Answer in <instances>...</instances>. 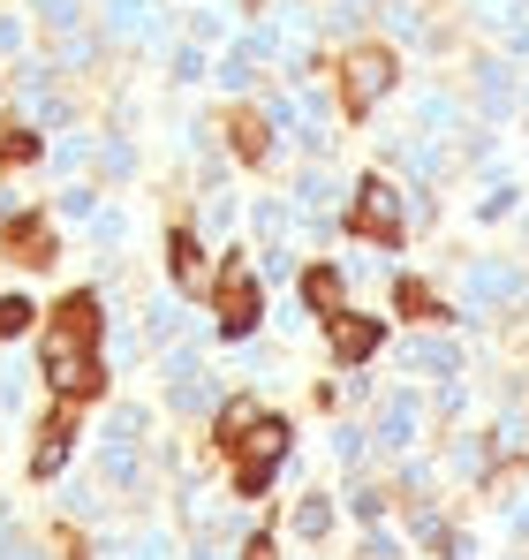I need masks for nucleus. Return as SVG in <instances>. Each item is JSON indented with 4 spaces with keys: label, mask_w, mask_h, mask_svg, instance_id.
<instances>
[{
    "label": "nucleus",
    "mask_w": 529,
    "mask_h": 560,
    "mask_svg": "<svg viewBox=\"0 0 529 560\" xmlns=\"http://www.w3.org/2000/svg\"><path fill=\"white\" fill-rule=\"evenodd\" d=\"M46 378L61 386V401L106 394V372H98V295L91 288L61 295L54 318H46Z\"/></svg>",
    "instance_id": "1"
},
{
    "label": "nucleus",
    "mask_w": 529,
    "mask_h": 560,
    "mask_svg": "<svg viewBox=\"0 0 529 560\" xmlns=\"http://www.w3.org/2000/svg\"><path fill=\"white\" fill-rule=\"evenodd\" d=\"M287 440H295V432H287L280 417H258V424L235 440V485H243L250 500H258L264 485H272V469L287 463Z\"/></svg>",
    "instance_id": "2"
},
{
    "label": "nucleus",
    "mask_w": 529,
    "mask_h": 560,
    "mask_svg": "<svg viewBox=\"0 0 529 560\" xmlns=\"http://www.w3.org/2000/svg\"><path fill=\"white\" fill-rule=\"evenodd\" d=\"M212 311H220V334H227V341H243L264 318V288H258V273H250V258H227V266H220Z\"/></svg>",
    "instance_id": "3"
},
{
    "label": "nucleus",
    "mask_w": 529,
    "mask_h": 560,
    "mask_svg": "<svg viewBox=\"0 0 529 560\" xmlns=\"http://www.w3.org/2000/svg\"><path fill=\"white\" fill-rule=\"evenodd\" d=\"M386 92H393V54L386 46H355L349 61H341V106L349 114H371Z\"/></svg>",
    "instance_id": "4"
},
{
    "label": "nucleus",
    "mask_w": 529,
    "mask_h": 560,
    "mask_svg": "<svg viewBox=\"0 0 529 560\" xmlns=\"http://www.w3.org/2000/svg\"><path fill=\"white\" fill-rule=\"evenodd\" d=\"M349 228L363 235V243L393 250V243H401V197H393L386 183H363V189H355V205H349Z\"/></svg>",
    "instance_id": "5"
},
{
    "label": "nucleus",
    "mask_w": 529,
    "mask_h": 560,
    "mask_svg": "<svg viewBox=\"0 0 529 560\" xmlns=\"http://www.w3.org/2000/svg\"><path fill=\"white\" fill-rule=\"evenodd\" d=\"M69 447H77V401H61L46 424H38V447H31V477H54V469L69 463Z\"/></svg>",
    "instance_id": "6"
},
{
    "label": "nucleus",
    "mask_w": 529,
    "mask_h": 560,
    "mask_svg": "<svg viewBox=\"0 0 529 560\" xmlns=\"http://www.w3.org/2000/svg\"><path fill=\"white\" fill-rule=\"evenodd\" d=\"M0 243H8V250H15L23 266H46V258H54V228H46L38 212H23V220H8V228H0Z\"/></svg>",
    "instance_id": "7"
},
{
    "label": "nucleus",
    "mask_w": 529,
    "mask_h": 560,
    "mask_svg": "<svg viewBox=\"0 0 529 560\" xmlns=\"http://www.w3.org/2000/svg\"><path fill=\"white\" fill-rule=\"evenodd\" d=\"M326 341H333V357H341V364H363V357L378 349V326H371V318H355V311H341V318H326Z\"/></svg>",
    "instance_id": "8"
},
{
    "label": "nucleus",
    "mask_w": 529,
    "mask_h": 560,
    "mask_svg": "<svg viewBox=\"0 0 529 560\" xmlns=\"http://www.w3.org/2000/svg\"><path fill=\"white\" fill-rule=\"evenodd\" d=\"M303 303H310L318 318H341V311H349V295H341V273H333V266H310V273H303Z\"/></svg>",
    "instance_id": "9"
},
{
    "label": "nucleus",
    "mask_w": 529,
    "mask_h": 560,
    "mask_svg": "<svg viewBox=\"0 0 529 560\" xmlns=\"http://www.w3.org/2000/svg\"><path fill=\"white\" fill-rule=\"evenodd\" d=\"M227 144H235V160H250V167H258L264 152H272V137H264L258 114H227Z\"/></svg>",
    "instance_id": "10"
},
{
    "label": "nucleus",
    "mask_w": 529,
    "mask_h": 560,
    "mask_svg": "<svg viewBox=\"0 0 529 560\" xmlns=\"http://www.w3.org/2000/svg\"><path fill=\"white\" fill-rule=\"evenodd\" d=\"M393 303H401V318H446L439 295H432L424 280H393Z\"/></svg>",
    "instance_id": "11"
},
{
    "label": "nucleus",
    "mask_w": 529,
    "mask_h": 560,
    "mask_svg": "<svg viewBox=\"0 0 529 560\" xmlns=\"http://www.w3.org/2000/svg\"><path fill=\"white\" fill-rule=\"evenodd\" d=\"M167 266H175V280H181V288L197 280V266H204V250H197V235H189V228H175V235H167Z\"/></svg>",
    "instance_id": "12"
},
{
    "label": "nucleus",
    "mask_w": 529,
    "mask_h": 560,
    "mask_svg": "<svg viewBox=\"0 0 529 560\" xmlns=\"http://www.w3.org/2000/svg\"><path fill=\"white\" fill-rule=\"evenodd\" d=\"M264 409L258 401H227V409H220V447H227V455H235V440H243V432H250V424H258Z\"/></svg>",
    "instance_id": "13"
},
{
    "label": "nucleus",
    "mask_w": 529,
    "mask_h": 560,
    "mask_svg": "<svg viewBox=\"0 0 529 560\" xmlns=\"http://www.w3.org/2000/svg\"><path fill=\"white\" fill-rule=\"evenodd\" d=\"M23 160H38V137H31V129H8V121H0V167H23Z\"/></svg>",
    "instance_id": "14"
},
{
    "label": "nucleus",
    "mask_w": 529,
    "mask_h": 560,
    "mask_svg": "<svg viewBox=\"0 0 529 560\" xmlns=\"http://www.w3.org/2000/svg\"><path fill=\"white\" fill-rule=\"evenodd\" d=\"M15 334H31V303L23 295H0V341H15Z\"/></svg>",
    "instance_id": "15"
},
{
    "label": "nucleus",
    "mask_w": 529,
    "mask_h": 560,
    "mask_svg": "<svg viewBox=\"0 0 529 560\" xmlns=\"http://www.w3.org/2000/svg\"><path fill=\"white\" fill-rule=\"evenodd\" d=\"M243 560H272V538H250V553Z\"/></svg>",
    "instance_id": "16"
}]
</instances>
